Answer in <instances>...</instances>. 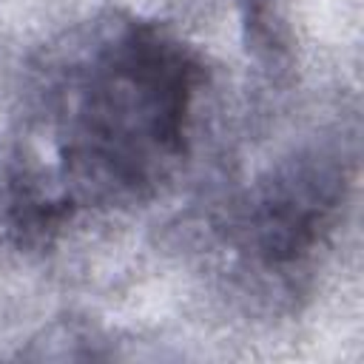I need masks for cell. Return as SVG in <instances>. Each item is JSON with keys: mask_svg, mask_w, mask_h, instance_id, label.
I'll use <instances>...</instances> for the list:
<instances>
[{"mask_svg": "<svg viewBox=\"0 0 364 364\" xmlns=\"http://www.w3.org/2000/svg\"><path fill=\"white\" fill-rule=\"evenodd\" d=\"M350 162L338 148H307L284 159L250 193L242 250L279 276L301 267L333 233L347 202Z\"/></svg>", "mask_w": 364, "mask_h": 364, "instance_id": "cell-2", "label": "cell"}, {"mask_svg": "<svg viewBox=\"0 0 364 364\" xmlns=\"http://www.w3.org/2000/svg\"><path fill=\"white\" fill-rule=\"evenodd\" d=\"M282 3L284 0H236L247 51L273 68L290 60V28Z\"/></svg>", "mask_w": 364, "mask_h": 364, "instance_id": "cell-3", "label": "cell"}, {"mask_svg": "<svg viewBox=\"0 0 364 364\" xmlns=\"http://www.w3.org/2000/svg\"><path fill=\"white\" fill-rule=\"evenodd\" d=\"M199 82L193 51L134 17L91 23L60 46L3 168L9 233L46 242L80 210L148 196L185 154Z\"/></svg>", "mask_w": 364, "mask_h": 364, "instance_id": "cell-1", "label": "cell"}]
</instances>
